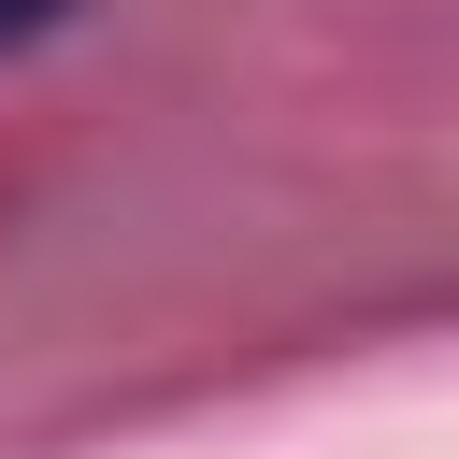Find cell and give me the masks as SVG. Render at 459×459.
<instances>
[{
	"mask_svg": "<svg viewBox=\"0 0 459 459\" xmlns=\"http://www.w3.org/2000/svg\"><path fill=\"white\" fill-rule=\"evenodd\" d=\"M57 14H72V0H0V57H14V43H43Z\"/></svg>",
	"mask_w": 459,
	"mask_h": 459,
	"instance_id": "6da1fadb",
	"label": "cell"
}]
</instances>
